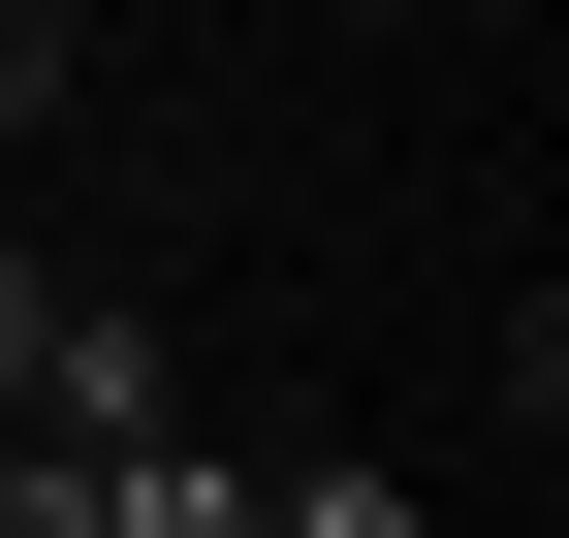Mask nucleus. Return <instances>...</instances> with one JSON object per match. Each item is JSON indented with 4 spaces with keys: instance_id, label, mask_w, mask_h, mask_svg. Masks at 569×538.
Returning <instances> with one entry per match:
<instances>
[{
    "instance_id": "nucleus-1",
    "label": "nucleus",
    "mask_w": 569,
    "mask_h": 538,
    "mask_svg": "<svg viewBox=\"0 0 569 538\" xmlns=\"http://www.w3.org/2000/svg\"><path fill=\"white\" fill-rule=\"evenodd\" d=\"M253 538H443V476H380V444H284V476H253Z\"/></svg>"
},
{
    "instance_id": "nucleus-2",
    "label": "nucleus",
    "mask_w": 569,
    "mask_h": 538,
    "mask_svg": "<svg viewBox=\"0 0 569 538\" xmlns=\"http://www.w3.org/2000/svg\"><path fill=\"white\" fill-rule=\"evenodd\" d=\"M0 127H63V0H0Z\"/></svg>"
},
{
    "instance_id": "nucleus-3",
    "label": "nucleus",
    "mask_w": 569,
    "mask_h": 538,
    "mask_svg": "<svg viewBox=\"0 0 569 538\" xmlns=\"http://www.w3.org/2000/svg\"><path fill=\"white\" fill-rule=\"evenodd\" d=\"M32 317H63V286H32V253H0V412H32Z\"/></svg>"
}]
</instances>
